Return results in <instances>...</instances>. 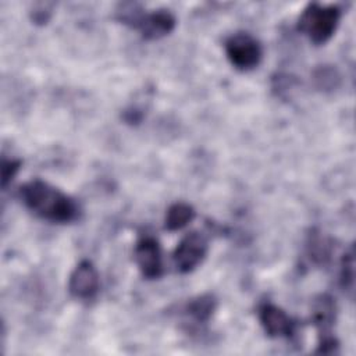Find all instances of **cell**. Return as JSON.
<instances>
[{
	"label": "cell",
	"instance_id": "obj_5",
	"mask_svg": "<svg viewBox=\"0 0 356 356\" xmlns=\"http://www.w3.org/2000/svg\"><path fill=\"white\" fill-rule=\"evenodd\" d=\"M207 239L197 231L186 234L172 253V261L178 273L186 274L202 264L207 254Z\"/></svg>",
	"mask_w": 356,
	"mask_h": 356
},
{
	"label": "cell",
	"instance_id": "obj_17",
	"mask_svg": "<svg viewBox=\"0 0 356 356\" xmlns=\"http://www.w3.org/2000/svg\"><path fill=\"white\" fill-rule=\"evenodd\" d=\"M53 3H36L29 11V17L33 24L44 25L49 22L53 13Z\"/></svg>",
	"mask_w": 356,
	"mask_h": 356
},
{
	"label": "cell",
	"instance_id": "obj_6",
	"mask_svg": "<svg viewBox=\"0 0 356 356\" xmlns=\"http://www.w3.org/2000/svg\"><path fill=\"white\" fill-rule=\"evenodd\" d=\"M257 317L264 332L270 338H292L298 323L280 306L263 302L257 309Z\"/></svg>",
	"mask_w": 356,
	"mask_h": 356
},
{
	"label": "cell",
	"instance_id": "obj_13",
	"mask_svg": "<svg viewBox=\"0 0 356 356\" xmlns=\"http://www.w3.org/2000/svg\"><path fill=\"white\" fill-rule=\"evenodd\" d=\"M341 74L334 65H318L313 71V82L318 90L332 92L341 85Z\"/></svg>",
	"mask_w": 356,
	"mask_h": 356
},
{
	"label": "cell",
	"instance_id": "obj_18",
	"mask_svg": "<svg viewBox=\"0 0 356 356\" xmlns=\"http://www.w3.org/2000/svg\"><path fill=\"white\" fill-rule=\"evenodd\" d=\"M142 117H143V113L139 111L138 108H134V107L125 110L124 114H122L124 121L128 122V124H139L142 121Z\"/></svg>",
	"mask_w": 356,
	"mask_h": 356
},
{
	"label": "cell",
	"instance_id": "obj_11",
	"mask_svg": "<svg viewBox=\"0 0 356 356\" xmlns=\"http://www.w3.org/2000/svg\"><path fill=\"white\" fill-rule=\"evenodd\" d=\"M196 216L195 209L185 202H175L172 203L164 218V228L167 231H178L186 227Z\"/></svg>",
	"mask_w": 356,
	"mask_h": 356
},
{
	"label": "cell",
	"instance_id": "obj_9",
	"mask_svg": "<svg viewBox=\"0 0 356 356\" xmlns=\"http://www.w3.org/2000/svg\"><path fill=\"white\" fill-rule=\"evenodd\" d=\"M177 19L170 10L157 8L153 11H146L139 26L136 28L142 38L146 40H157L168 33H171L175 28Z\"/></svg>",
	"mask_w": 356,
	"mask_h": 356
},
{
	"label": "cell",
	"instance_id": "obj_4",
	"mask_svg": "<svg viewBox=\"0 0 356 356\" xmlns=\"http://www.w3.org/2000/svg\"><path fill=\"white\" fill-rule=\"evenodd\" d=\"M228 61L239 71H250L256 68L263 58V47L260 42L248 32H236L224 42Z\"/></svg>",
	"mask_w": 356,
	"mask_h": 356
},
{
	"label": "cell",
	"instance_id": "obj_16",
	"mask_svg": "<svg viewBox=\"0 0 356 356\" xmlns=\"http://www.w3.org/2000/svg\"><path fill=\"white\" fill-rule=\"evenodd\" d=\"M21 168V160L18 159H6L3 157L1 161V188L6 191L8 184L14 179L17 172Z\"/></svg>",
	"mask_w": 356,
	"mask_h": 356
},
{
	"label": "cell",
	"instance_id": "obj_15",
	"mask_svg": "<svg viewBox=\"0 0 356 356\" xmlns=\"http://www.w3.org/2000/svg\"><path fill=\"white\" fill-rule=\"evenodd\" d=\"M145 10L139 3L125 1L120 3L115 8V19L129 28L136 29L145 15Z\"/></svg>",
	"mask_w": 356,
	"mask_h": 356
},
{
	"label": "cell",
	"instance_id": "obj_10",
	"mask_svg": "<svg viewBox=\"0 0 356 356\" xmlns=\"http://www.w3.org/2000/svg\"><path fill=\"white\" fill-rule=\"evenodd\" d=\"M217 310V299L211 293H202L189 299L184 306V313L196 324H206Z\"/></svg>",
	"mask_w": 356,
	"mask_h": 356
},
{
	"label": "cell",
	"instance_id": "obj_14",
	"mask_svg": "<svg viewBox=\"0 0 356 356\" xmlns=\"http://www.w3.org/2000/svg\"><path fill=\"white\" fill-rule=\"evenodd\" d=\"M339 285L350 298L353 296L355 286V249L353 245L349 246L348 250L341 257L339 267Z\"/></svg>",
	"mask_w": 356,
	"mask_h": 356
},
{
	"label": "cell",
	"instance_id": "obj_2",
	"mask_svg": "<svg viewBox=\"0 0 356 356\" xmlns=\"http://www.w3.org/2000/svg\"><path fill=\"white\" fill-rule=\"evenodd\" d=\"M341 8L337 4L309 3L300 13L296 28L314 44L327 43L341 21Z\"/></svg>",
	"mask_w": 356,
	"mask_h": 356
},
{
	"label": "cell",
	"instance_id": "obj_1",
	"mask_svg": "<svg viewBox=\"0 0 356 356\" xmlns=\"http://www.w3.org/2000/svg\"><path fill=\"white\" fill-rule=\"evenodd\" d=\"M19 197L35 216L54 224L72 222L81 213L79 206L71 196L42 179L24 184L19 188Z\"/></svg>",
	"mask_w": 356,
	"mask_h": 356
},
{
	"label": "cell",
	"instance_id": "obj_3",
	"mask_svg": "<svg viewBox=\"0 0 356 356\" xmlns=\"http://www.w3.org/2000/svg\"><path fill=\"white\" fill-rule=\"evenodd\" d=\"M337 318V305L332 296L327 293L318 295L312 305V321L317 328L318 343L316 353H337L339 342L332 332Z\"/></svg>",
	"mask_w": 356,
	"mask_h": 356
},
{
	"label": "cell",
	"instance_id": "obj_8",
	"mask_svg": "<svg viewBox=\"0 0 356 356\" xmlns=\"http://www.w3.org/2000/svg\"><path fill=\"white\" fill-rule=\"evenodd\" d=\"M100 289V278L90 260H81L70 274L68 291L78 300H92Z\"/></svg>",
	"mask_w": 356,
	"mask_h": 356
},
{
	"label": "cell",
	"instance_id": "obj_7",
	"mask_svg": "<svg viewBox=\"0 0 356 356\" xmlns=\"http://www.w3.org/2000/svg\"><path fill=\"white\" fill-rule=\"evenodd\" d=\"M134 259L140 274L147 280L160 278L163 274V254L159 241L150 235L138 239L134 249Z\"/></svg>",
	"mask_w": 356,
	"mask_h": 356
},
{
	"label": "cell",
	"instance_id": "obj_12",
	"mask_svg": "<svg viewBox=\"0 0 356 356\" xmlns=\"http://www.w3.org/2000/svg\"><path fill=\"white\" fill-rule=\"evenodd\" d=\"M307 254L310 260L318 266H324L328 263L331 257V243L325 239L321 232L312 229L307 236Z\"/></svg>",
	"mask_w": 356,
	"mask_h": 356
}]
</instances>
